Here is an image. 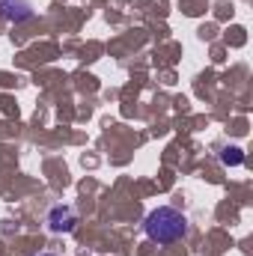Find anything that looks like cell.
<instances>
[{
    "label": "cell",
    "instance_id": "cell-1",
    "mask_svg": "<svg viewBox=\"0 0 253 256\" xmlns=\"http://www.w3.org/2000/svg\"><path fill=\"white\" fill-rule=\"evenodd\" d=\"M143 232L149 242H158V244H173L179 238L188 236V218L173 208V206H158L146 214L143 220Z\"/></svg>",
    "mask_w": 253,
    "mask_h": 256
},
{
    "label": "cell",
    "instance_id": "cell-2",
    "mask_svg": "<svg viewBox=\"0 0 253 256\" xmlns=\"http://www.w3.org/2000/svg\"><path fill=\"white\" fill-rule=\"evenodd\" d=\"M74 226H78V214H74L72 206H54V208L48 212V230H51V232L63 236V232H72Z\"/></svg>",
    "mask_w": 253,
    "mask_h": 256
},
{
    "label": "cell",
    "instance_id": "cell-3",
    "mask_svg": "<svg viewBox=\"0 0 253 256\" xmlns=\"http://www.w3.org/2000/svg\"><path fill=\"white\" fill-rule=\"evenodd\" d=\"M0 18H6L12 24L30 21L33 18V3L30 0H0Z\"/></svg>",
    "mask_w": 253,
    "mask_h": 256
},
{
    "label": "cell",
    "instance_id": "cell-4",
    "mask_svg": "<svg viewBox=\"0 0 253 256\" xmlns=\"http://www.w3.org/2000/svg\"><path fill=\"white\" fill-rule=\"evenodd\" d=\"M242 161H244V155H242L238 146H226V149L220 152V164H226V167H238Z\"/></svg>",
    "mask_w": 253,
    "mask_h": 256
},
{
    "label": "cell",
    "instance_id": "cell-5",
    "mask_svg": "<svg viewBox=\"0 0 253 256\" xmlns=\"http://www.w3.org/2000/svg\"><path fill=\"white\" fill-rule=\"evenodd\" d=\"M42 256H51V254H42Z\"/></svg>",
    "mask_w": 253,
    "mask_h": 256
}]
</instances>
